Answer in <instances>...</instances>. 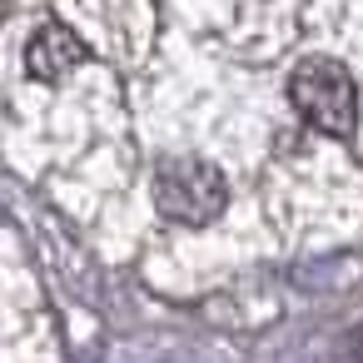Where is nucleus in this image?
I'll return each mask as SVG.
<instances>
[{
    "mask_svg": "<svg viewBox=\"0 0 363 363\" xmlns=\"http://www.w3.org/2000/svg\"><path fill=\"white\" fill-rule=\"evenodd\" d=\"M90 60V50L75 40V30H65V26H40L35 35H30V45H26V70L35 75V80H45V85H60L70 70H80Z\"/></svg>",
    "mask_w": 363,
    "mask_h": 363,
    "instance_id": "3",
    "label": "nucleus"
},
{
    "mask_svg": "<svg viewBox=\"0 0 363 363\" xmlns=\"http://www.w3.org/2000/svg\"><path fill=\"white\" fill-rule=\"evenodd\" d=\"M289 105L308 130H318L328 140H348L358 130V85L328 55H308L289 75Z\"/></svg>",
    "mask_w": 363,
    "mask_h": 363,
    "instance_id": "1",
    "label": "nucleus"
},
{
    "mask_svg": "<svg viewBox=\"0 0 363 363\" xmlns=\"http://www.w3.org/2000/svg\"><path fill=\"white\" fill-rule=\"evenodd\" d=\"M224 199H229L224 174L209 160H184V155L160 160V169H155V204H160L164 219L199 229V224H209L224 209Z\"/></svg>",
    "mask_w": 363,
    "mask_h": 363,
    "instance_id": "2",
    "label": "nucleus"
}]
</instances>
